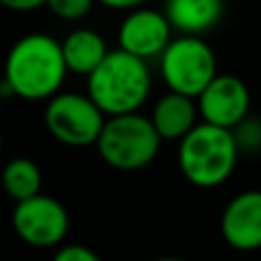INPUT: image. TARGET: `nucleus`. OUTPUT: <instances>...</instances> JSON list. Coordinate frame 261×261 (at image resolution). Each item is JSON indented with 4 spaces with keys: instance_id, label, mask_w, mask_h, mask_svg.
<instances>
[{
    "instance_id": "nucleus-1",
    "label": "nucleus",
    "mask_w": 261,
    "mask_h": 261,
    "mask_svg": "<svg viewBox=\"0 0 261 261\" xmlns=\"http://www.w3.org/2000/svg\"><path fill=\"white\" fill-rule=\"evenodd\" d=\"M67 73L62 41L46 32H30L9 48L3 67V87L7 96L37 103L62 92Z\"/></svg>"
},
{
    "instance_id": "nucleus-2",
    "label": "nucleus",
    "mask_w": 261,
    "mask_h": 261,
    "mask_svg": "<svg viewBox=\"0 0 261 261\" xmlns=\"http://www.w3.org/2000/svg\"><path fill=\"white\" fill-rule=\"evenodd\" d=\"M87 94L108 117L138 113L151 94V69L147 60L124 48L108 50L103 62L87 76Z\"/></svg>"
},
{
    "instance_id": "nucleus-3",
    "label": "nucleus",
    "mask_w": 261,
    "mask_h": 261,
    "mask_svg": "<svg viewBox=\"0 0 261 261\" xmlns=\"http://www.w3.org/2000/svg\"><path fill=\"white\" fill-rule=\"evenodd\" d=\"M241 149L231 128L197 122L190 133L179 140V170L186 181L197 188L222 186L236 170Z\"/></svg>"
},
{
    "instance_id": "nucleus-4",
    "label": "nucleus",
    "mask_w": 261,
    "mask_h": 261,
    "mask_svg": "<svg viewBox=\"0 0 261 261\" xmlns=\"http://www.w3.org/2000/svg\"><path fill=\"white\" fill-rule=\"evenodd\" d=\"M161 144L163 138L151 117H144L138 110L106 119L94 147L108 167L119 172H138L156 161Z\"/></svg>"
},
{
    "instance_id": "nucleus-5",
    "label": "nucleus",
    "mask_w": 261,
    "mask_h": 261,
    "mask_svg": "<svg viewBox=\"0 0 261 261\" xmlns=\"http://www.w3.org/2000/svg\"><path fill=\"white\" fill-rule=\"evenodd\" d=\"M161 78L167 90L197 99L204 87L218 76V60L213 48L199 35L172 37L161 53Z\"/></svg>"
},
{
    "instance_id": "nucleus-6",
    "label": "nucleus",
    "mask_w": 261,
    "mask_h": 261,
    "mask_svg": "<svg viewBox=\"0 0 261 261\" xmlns=\"http://www.w3.org/2000/svg\"><path fill=\"white\" fill-rule=\"evenodd\" d=\"M108 115L96 106L90 94L58 92L46 101L44 126L58 142L67 147H90L96 144Z\"/></svg>"
},
{
    "instance_id": "nucleus-7",
    "label": "nucleus",
    "mask_w": 261,
    "mask_h": 261,
    "mask_svg": "<svg viewBox=\"0 0 261 261\" xmlns=\"http://www.w3.org/2000/svg\"><path fill=\"white\" fill-rule=\"evenodd\" d=\"M12 227L25 245L37 250H53L64 243L69 234V213L62 202L39 193L14 202Z\"/></svg>"
},
{
    "instance_id": "nucleus-8",
    "label": "nucleus",
    "mask_w": 261,
    "mask_h": 261,
    "mask_svg": "<svg viewBox=\"0 0 261 261\" xmlns=\"http://www.w3.org/2000/svg\"><path fill=\"white\" fill-rule=\"evenodd\" d=\"M172 28L170 18L165 12L153 7H135L128 9L124 21L119 23L117 30V44L119 48L138 55L142 60L161 58V53L172 41Z\"/></svg>"
},
{
    "instance_id": "nucleus-9",
    "label": "nucleus",
    "mask_w": 261,
    "mask_h": 261,
    "mask_svg": "<svg viewBox=\"0 0 261 261\" xmlns=\"http://www.w3.org/2000/svg\"><path fill=\"white\" fill-rule=\"evenodd\" d=\"M250 103H252V96H250L248 85L243 83V78L234 73H218L197 96L202 122L225 128L239 126L250 115Z\"/></svg>"
},
{
    "instance_id": "nucleus-10",
    "label": "nucleus",
    "mask_w": 261,
    "mask_h": 261,
    "mask_svg": "<svg viewBox=\"0 0 261 261\" xmlns=\"http://www.w3.org/2000/svg\"><path fill=\"white\" fill-rule=\"evenodd\" d=\"M220 234L239 252L261 250V190H245L229 199L220 218Z\"/></svg>"
},
{
    "instance_id": "nucleus-11",
    "label": "nucleus",
    "mask_w": 261,
    "mask_h": 261,
    "mask_svg": "<svg viewBox=\"0 0 261 261\" xmlns=\"http://www.w3.org/2000/svg\"><path fill=\"white\" fill-rule=\"evenodd\" d=\"M151 122L156 130L161 133L163 140H170V142H179L186 133H190L199 117V108H197V99L193 96H186L181 92H172L167 90L161 99L153 103L151 110Z\"/></svg>"
},
{
    "instance_id": "nucleus-12",
    "label": "nucleus",
    "mask_w": 261,
    "mask_h": 261,
    "mask_svg": "<svg viewBox=\"0 0 261 261\" xmlns=\"http://www.w3.org/2000/svg\"><path fill=\"white\" fill-rule=\"evenodd\" d=\"M163 12L167 14L174 32L204 35L220 23L225 0H165Z\"/></svg>"
},
{
    "instance_id": "nucleus-13",
    "label": "nucleus",
    "mask_w": 261,
    "mask_h": 261,
    "mask_svg": "<svg viewBox=\"0 0 261 261\" xmlns=\"http://www.w3.org/2000/svg\"><path fill=\"white\" fill-rule=\"evenodd\" d=\"M62 53L69 73L87 78L108 55V44L92 28H76L62 39Z\"/></svg>"
},
{
    "instance_id": "nucleus-14",
    "label": "nucleus",
    "mask_w": 261,
    "mask_h": 261,
    "mask_svg": "<svg viewBox=\"0 0 261 261\" xmlns=\"http://www.w3.org/2000/svg\"><path fill=\"white\" fill-rule=\"evenodd\" d=\"M0 184H3V190L12 202H21V199H28L32 195L41 193V184H44V176H41V170L32 158L18 156L12 158L7 165L3 167V174H0Z\"/></svg>"
},
{
    "instance_id": "nucleus-15",
    "label": "nucleus",
    "mask_w": 261,
    "mask_h": 261,
    "mask_svg": "<svg viewBox=\"0 0 261 261\" xmlns=\"http://www.w3.org/2000/svg\"><path fill=\"white\" fill-rule=\"evenodd\" d=\"M236 135L241 153H261V119L245 117L239 126L231 128Z\"/></svg>"
},
{
    "instance_id": "nucleus-16",
    "label": "nucleus",
    "mask_w": 261,
    "mask_h": 261,
    "mask_svg": "<svg viewBox=\"0 0 261 261\" xmlns=\"http://www.w3.org/2000/svg\"><path fill=\"white\" fill-rule=\"evenodd\" d=\"M99 0H48L46 7L62 21H83Z\"/></svg>"
},
{
    "instance_id": "nucleus-17",
    "label": "nucleus",
    "mask_w": 261,
    "mask_h": 261,
    "mask_svg": "<svg viewBox=\"0 0 261 261\" xmlns=\"http://www.w3.org/2000/svg\"><path fill=\"white\" fill-rule=\"evenodd\" d=\"M55 261H99V254L81 243H60L53 252Z\"/></svg>"
},
{
    "instance_id": "nucleus-18",
    "label": "nucleus",
    "mask_w": 261,
    "mask_h": 261,
    "mask_svg": "<svg viewBox=\"0 0 261 261\" xmlns=\"http://www.w3.org/2000/svg\"><path fill=\"white\" fill-rule=\"evenodd\" d=\"M46 3L48 0H0V7L16 14H28V12H37V9L46 7Z\"/></svg>"
},
{
    "instance_id": "nucleus-19",
    "label": "nucleus",
    "mask_w": 261,
    "mask_h": 261,
    "mask_svg": "<svg viewBox=\"0 0 261 261\" xmlns=\"http://www.w3.org/2000/svg\"><path fill=\"white\" fill-rule=\"evenodd\" d=\"M147 0H99V5L108 9H115V12H128V9H135L140 5H144Z\"/></svg>"
},
{
    "instance_id": "nucleus-20",
    "label": "nucleus",
    "mask_w": 261,
    "mask_h": 261,
    "mask_svg": "<svg viewBox=\"0 0 261 261\" xmlns=\"http://www.w3.org/2000/svg\"><path fill=\"white\" fill-rule=\"evenodd\" d=\"M7 99V92H5V87H3V81H0V110H3V101Z\"/></svg>"
},
{
    "instance_id": "nucleus-21",
    "label": "nucleus",
    "mask_w": 261,
    "mask_h": 261,
    "mask_svg": "<svg viewBox=\"0 0 261 261\" xmlns=\"http://www.w3.org/2000/svg\"><path fill=\"white\" fill-rule=\"evenodd\" d=\"M0 153H3V133H0Z\"/></svg>"
}]
</instances>
